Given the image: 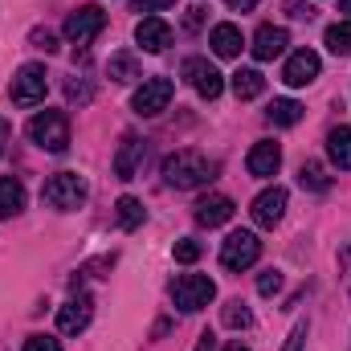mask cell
Masks as SVG:
<instances>
[{
  "instance_id": "6da1fadb",
  "label": "cell",
  "mask_w": 351,
  "mask_h": 351,
  "mask_svg": "<svg viewBox=\"0 0 351 351\" xmlns=\"http://www.w3.org/2000/svg\"><path fill=\"white\" fill-rule=\"evenodd\" d=\"M213 172H217V164L200 152H176V156L164 160V180L172 188H200V184L213 180Z\"/></svg>"
},
{
  "instance_id": "7a4b0ae2",
  "label": "cell",
  "mask_w": 351,
  "mask_h": 351,
  "mask_svg": "<svg viewBox=\"0 0 351 351\" xmlns=\"http://www.w3.org/2000/svg\"><path fill=\"white\" fill-rule=\"evenodd\" d=\"M29 139L41 152H66L70 147V119L62 110H37L29 119Z\"/></svg>"
},
{
  "instance_id": "3957f363",
  "label": "cell",
  "mask_w": 351,
  "mask_h": 351,
  "mask_svg": "<svg viewBox=\"0 0 351 351\" xmlns=\"http://www.w3.org/2000/svg\"><path fill=\"white\" fill-rule=\"evenodd\" d=\"M45 204L49 208H62V213H74V208H82L86 204V196H90V188H86V180L78 172H58V176H49L45 180Z\"/></svg>"
},
{
  "instance_id": "277c9868",
  "label": "cell",
  "mask_w": 351,
  "mask_h": 351,
  "mask_svg": "<svg viewBox=\"0 0 351 351\" xmlns=\"http://www.w3.org/2000/svg\"><path fill=\"white\" fill-rule=\"evenodd\" d=\"M213 298H217V282L204 278V274H180V278L172 282V302L184 311V315L204 311Z\"/></svg>"
},
{
  "instance_id": "5b68a950",
  "label": "cell",
  "mask_w": 351,
  "mask_h": 351,
  "mask_svg": "<svg viewBox=\"0 0 351 351\" xmlns=\"http://www.w3.org/2000/svg\"><path fill=\"white\" fill-rule=\"evenodd\" d=\"M262 258V241H258V233H250V229H237V233H229L225 237V245H221V265L225 269H250V265Z\"/></svg>"
},
{
  "instance_id": "8992f818",
  "label": "cell",
  "mask_w": 351,
  "mask_h": 351,
  "mask_svg": "<svg viewBox=\"0 0 351 351\" xmlns=\"http://www.w3.org/2000/svg\"><path fill=\"white\" fill-rule=\"evenodd\" d=\"M45 66H37V62H29V66H21L16 70V78H12V86H8V94H12V102L16 106H37L41 98H45Z\"/></svg>"
},
{
  "instance_id": "52a82bcc",
  "label": "cell",
  "mask_w": 351,
  "mask_h": 351,
  "mask_svg": "<svg viewBox=\"0 0 351 351\" xmlns=\"http://www.w3.org/2000/svg\"><path fill=\"white\" fill-rule=\"evenodd\" d=\"M172 78H143V86L135 90V98H131V106H135V114H143V119H152V114H160V110H168V102H172Z\"/></svg>"
},
{
  "instance_id": "ba28073f",
  "label": "cell",
  "mask_w": 351,
  "mask_h": 351,
  "mask_svg": "<svg viewBox=\"0 0 351 351\" xmlns=\"http://www.w3.org/2000/svg\"><path fill=\"white\" fill-rule=\"evenodd\" d=\"M102 25H106V12H102L98 4H82L78 12H70V16H66V37H70L74 45H82V49H86L90 41L102 33Z\"/></svg>"
},
{
  "instance_id": "9c48e42d",
  "label": "cell",
  "mask_w": 351,
  "mask_h": 351,
  "mask_svg": "<svg viewBox=\"0 0 351 351\" xmlns=\"http://www.w3.org/2000/svg\"><path fill=\"white\" fill-rule=\"evenodd\" d=\"M184 78L196 86L200 98H221V90H225L221 70H217V66H208L204 58H188V62H184Z\"/></svg>"
},
{
  "instance_id": "30bf717a",
  "label": "cell",
  "mask_w": 351,
  "mask_h": 351,
  "mask_svg": "<svg viewBox=\"0 0 351 351\" xmlns=\"http://www.w3.org/2000/svg\"><path fill=\"white\" fill-rule=\"evenodd\" d=\"M319 70H323L319 53H315V49H298V53H290V58H286L282 82H286V86H311V82L319 78Z\"/></svg>"
},
{
  "instance_id": "8fae6325",
  "label": "cell",
  "mask_w": 351,
  "mask_h": 351,
  "mask_svg": "<svg viewBox=\"0 0 351 351\" xmlns=\"http://www.w3.org/2000/svg\"><path fill=\"white\" fill-rule=\"evenodd\" d=\"M90 315H94V298H90V294L70 298V302L58 311V331H62V335H78V331H86Z\"/></svg>"
},
{
  "instance_id": "7c38bea8",
  "label": "cell",
  "mask_w": 351,
  "mask_h": 351,
  "mask_svg": "<svg viewBox=\"0 0 351 351\" xmlns=\"http://www.w3.org/2000/svg\"><path fill=\"white\" fill-rule=\"evenodd\" d=\"M286 200H290V196H286V188H278V184H274V188H265L262 196L254 200V208H250V213H254V221H258L262 229H274V225L286 217Z\"/></svg>"
},
{
  "instance_id": "4fadbf2b",
  "label": "cell",
  "mask_w": 351,
  "mask_h": 351,
  "mask_svg": "<svg viewBox=\"0 0 351 351\" xmlns=\"http://www.w3.org/2000/svg\"><path fill=\"white\" fill-rule=\"evenodd\" d=\"M135 41H139L147 53H164V49L172 45V25H168L164 16H143V21L135 25Z\"/></svg>"
},
{
  "instance_id": "5bb4252c",
  "label": "cell",
  "mask_w": 351,
  "mask_h": 351,
  "mask_svg": "<svg viewBox=\"0 0 351 351\" xmlns=\"http://www.w3.org/2000/svg\"><path fill=\"white\" fill-rule=\"evenodd\" d=\"M245 168H250V176H258V180H269V176H278V168H282V147H278L274 139H262V143H254V152H250Z\"/></svg>"
},
{
  "instance_id": "9a60e30c",
  "label": "cell",
  "mask_w": 351,
  "mask_h": 351,
  "mask_svg": "<svg viewBox=\"0 0 351 351\" xmlns=\"http://www.w3.org/2000/svg\"><path fill=\"white\" fill-rule=\"evenodd\" d=\"M286 45H290V33L282 25H262L254 33V58L258 62H274L278 53H286Z\"/></svg>"
},
{
  "instance_id": "2e32d148",
  "label": "cell",
  "mask_w": 351,
  "mask_h": 351,
  "mask_svg": "<svg viewBox=\"0 0 351 351\" xmlns=\"http://www.w3.org/2000/svg\"><path fill=\"white\" fill-rule=\"evenodd\" d=\"M139 160H143V139H139V135H123L119 156H114V176H119V180H135Z\"/></svg>"
},
{
  "instance_id": "e0dca14e",
  "label": "cell",
  "mask_w": 351,
  "mask_h": 351,
  "mask_svg": "<svg viewBox=\"0 0 351 351\" xmlns=\"http://www.w3.org/2000/svg\"><path fill=\"white\" fill-rule=\"evenodd\" d=\"M229 217H233V200H229V196H221V192H213V196H204V200L196 204V221H200V225H208V229L225 225Z\"/></svg>"
},
{
  "instance_id": "ac0fdd59",
  "label": "cell",
  "mask_w": 351,
  "mask_h": 351,
  "mask_svg": "<svg viewBox=\"0 0 351 351\" xmlns=\"http://www.w3.org/2000/svg\"><path fill=\"white\" fill-rule=\"evenodd\" d=\"M208 45H213V53H217V58H237V53H241V45H245V37H241V29H237V25H229V21H225V25H217V29H213Z\"/></svg>"
},
{
  "instance_id": "d6986e66",
  "label": "cell",
  "mask_w": 351,
  "mask_h": 351,
  "mask_svg": "<svg viewBox=\"0 0 351 351\" xmlns=\"http://www.w3.org/2000/svg\"><path fill=\"white\" fill-rule=\"evenodd\" d=\"M327 156L339 172H351V127H335L327 135Z\"/></svg>"
},
{
  "instance_id": "ffe728a7",
  "label": "cell",
  "mask_w": 351,
  "mask_h": 351,
  "mask_svg": "<svg viewBox=\"0 0 351 351\" xmlns=\"http://www.w3.org/2000/svg\"><path fill=\"white\" fill-rule=\"evenodd\" d=\"M21 208H25V184L12 180V176H4V180H0V221L16 217Z\"/></svg>"
},
{
  "instance_id": "44dd1931",
  "label": "cell",
  "mask_w": 351,
  "mask_h": 351,
  "mask_svg": "<svg viewBox=\"0 0 351 351\" xmlns=\"http://www.w3.org/2000/svg\"><path fill=\"white\" fill-rule=\"evenodd\" d=\"M265 119H269L274 127H294V123L302 119V106H298L294 98H274L269 110H265Z\"/></svg>"
},
{
  "instance_id": "7402d4cb",
  "label": "cell",
  "mask_w": 351,
  "mask_h": 351,
  "mask_svg": "<svg viewBox=\"0 0 351 351\" xmlns=\"http://www.w3.org/2000/svg\"><path fill=\"white\" fill-rule=\"evenodd\" d=\"M262 90H265V78L258 74V70H237V74H233V94H237L241 102L258 98Z\"/></svg>"
},
{
  "instance_id": "603a6c76",
  "label": "cell",
  "mask_w": 351,
  "mask_h": 351,
  "mask_svg": "<svg viewBox=\"0 0 351 351\" xmlns=\"http://www.w3.org/2000/svg\"><path fill=\"white\" fill-rule=\"evenodd\" d=\"M221 323H225L229 331H245V327H254V311H250L241 298H233V302H225V311H221Z\"/></svg>"
},
{
  "instance_id": "cb8c5ba5",
  "label": "cell",
  "mask_w": 351,
  "mask_h": 351,
  "mask_svg": "<svg viewBox=\"0 0 351 351\" xmlns=\"http://www.w3.org/2000/svg\"><path fill=\"white\" fill-rule=\"evenodd\" d=\"M106 74H110L114 82H135V78H143V74H139L135 53H114V58H110V66H106Z\"/></svg>"
},
{
  "instance_id": "d4e9b609",
  "label": "cell",
  "mask_w": 351,
  "mask_h": 351,
  "mask_svg": "<svg viewBox=\"0 0 351 351\" xmlns=\"http://www.w3.org/2000/svg\"><path fill=\"white\" fill-rule=\"evenodd\" d=\"M327 49L339 58H351V21H339L327 29Z\"/></svg>"
},
{
  "instance_id": "484cf974",
  "label": "cell",
  "mask_w": 351,
  "mask_h": 351,
  "mask_svg": "<svg viewBox=\"0 0 351 351\" xmlns=\"http://www.w3.org/2000/svg\"><path fill=\"white\" fill-rule=\"evenodd\" d=\"M298 180H302V188H311V192H327V188H331V180H327V172H323L319 160H306L302 172H298Z\"/></svg>"
},
{
  "instance_id": "4316f807",
  "label": "cell",
  "mask_w": 351,
  "mask_h": 351,
  "mask_svg": "<svg viewBox=\"0 0 351 351\" xmlns=\"http://www.w3.org/2000/svg\"><path fill=\"white\" fill-rule=\"evenodd\" d=\"M119 225H123V229H139V225H143V204H139L135 196H123V200H119Z\"/></svg>"
},
{
  "instance_id": "83f0119b",
  "label": "cell",
  "mask_w": 351,
  "mask_h": 351,
  "mask_svg": "<svg viewBox=\"0 0 351 351\" xmlns=\"http://www.w3.org/2000/svg\"><path fill=\"white\" fill-rule=\"evenodd\" d=\"M306 335H311V323H306V319H302V323H294V327H290V335H286V343H282V351H302Z\"/></svg>"
},
{
  "instance_id": "f1b7e54d",
  "label": "cell",
  "mask_w": 351,
  "mask_h": 351,
  "mask_svg": "<svg viewBox=\"0 0 351 351\" xmlns=\"http://www.w3.org/2000/svg\"><path fill=\"white\" fill-rule=\"evenodd\" d=\"M66 98H70V102H90V98H94V86H90L86 78H70V82H66Z\"/></svg>"
},
{
  "instance_id": "f546056e",
  "label": "cell",
  "mask_w": 351,
  "mask_h": 351,
  "mask_svg": "<svg viewBox=\"0 0 351 351\" xmlns=\"http://www.w3.org/2000/svg\"><path fill=\"white\" fill-rule=\"evenodd\" d=\"M282 290V274L278 269H265L262 278H258V294H265V298H274Z\"/></svg>"
},
{
  "instance_id": "4dcf8cb0",
  "label": "cell",
  "mask_w": 351,
  "mask_h": 351,
  "mask_svg": "<svg viewBox=\"0 0 351 351\" xmlns=\"http://www.w3.org/2000/svg\"><path fill=\"white\" fill-rule=\"evenodd\" d=\"M176 262H184V265H192L196 262V258H200V245H196V241H188V237H184V241H176Z\"/></svg>"
},
{
  "instance_id": "1f68e13d",
  "label": "cell",
  "mask_w": 351,
  "mask_h": 351,
  "mask_svg": "<svg viewBox=\"0 0 351 351\" xmlns=\"http://www.w3.org/2000/svg\"><path fill=\"white\" fill-rule=\"evenodd\" d=\"M29 41H33V49H45V53H53V49H58V37H53L49 29H33V33H29Z\"/></svg>"
},
{
  "instance_id": "d6a6232c",
  "label": "cell",
  "mask_w": 351,
  "mask_h": 351,
  "mask_svg": "<svg viewBox=\"0 0 351 351\" xmlns=\"http://www.w3.org/2000/svg\"><path fill=\"white\" fill-rule=\"evenodd\" d=\"M25 351H62V343L53 335H29L25 339Z\"/></svg>"
},
{
  "instance_id": "836d02e7",
  "label": "cell",
  "mask_w": 351,
  "mask_h": 351,
  "mask_svg": "<svg viewBox=\"0 0 351 351\" xmlns=\"http://www.w3.org/2000/svg\"><path fill=\"white\" fill-rule=\"evenodd\" d=\"M286 12H290L294 21H311V16H315V4H306V0H286Z\"/></svg>"
},
{
  "instance_id": "e575fe53",
  "label": "cell",
  "mask_w": 351,
  "mask_h": 351,
  "mask_svg": "<svg viewBox=\"0 0 351 351\" xmlns=\"http://www.w3.org/2000/svg\"><path fill=\"white\" fill-rule=\"evenodd\" d=\"M176 0H135V12H164V8H172Z\"/></svg>"
},
{
  "instance_id": "d590c367",
  "label": "cell",
  "mask_w": 351,
  "mask_h": 351,
  "mask_svg": "<svg viewBox=\"0 0 351 351\" xmlns=\"http://www.w3.org/2000/svg\"><path fill=\"white\" fill-rule=\"evenodd\" d=\"M8 143H12V127H8V119H0V156H4Z\"/></svg>"
},
{
  "instance_id": "8d00e7d4",
  "label": "cell",
  "mask_w": 351,
  "mask_h": 351,
  "mask_svg": "<svg viewBox=\"0 0 351 351\" xmlns=\"http://www.w3.org/2000/svg\"><path fill=\"white\" fill-rule=\"evenodd\" d=\"M196 351H217V335H213V331H204V335H200V343H196Z\"/></svg>"
},
{
  "instance_id": "74e56055",
  "label": "cell",
  "mask_w": 351,
  "mask_h": 351,
  "mask_svg": "<svg viewBox=\"0 0 351 351\" xmlns=\"http://www.w3.org/2000/svg\"><path fill=\"white\" fill-rule=\"evenodd\" d=\"M225 4H229V8H237V12H250L258 0H225Z\"/></svg>"
},
{
  "instance_id": "f35d334b",
  "label": "cell",
  "mask_w": 351,
  "mask_h": 351,
  "mask_svg": "<svg viewBox=\"0 0 351 351\" xmlns=\"http://www.w3.org/2000/svg\"><path fill=\"white\" fill-rule=\"evenodd\" d=\"M225 351H250V348H245V343H229Z\"/></svg>"
},
{
  "instance_id": "ab89813d",
  "label": "cell",
  "mask_w": 351,
  "mask_h": 351,
  "mask_svg": "<svg viewBox=\"0 0 351 351\" xmlns=\"http://www.w3.org/2000/svg\"><path fill=\"white\" fill-rule=\"evenodd\" d=\"M339 12H351V0H339Z\"/></svg>"
}]
</instances>
